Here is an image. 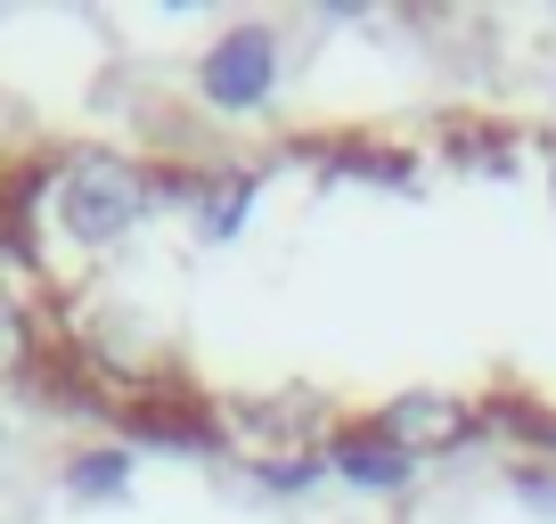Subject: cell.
Returning <instances> with one entry per match:
<instances>
[{
	"label": "cell",
	"mask_w": 556,
	"mask_h": 524,
	"mask_svg": "<svg viewBox=\"0 0 556 524\" xmlns=\"http://www.w3.org/2000/svg\"><path fill=\"white\" fill-rule=\"evenodd\" d=\"M41 345H50V336H41V320L25 312L9 287H0V385H25V377H34V369H41Z\"/></svg>",
	"instance_id": "cell-7"
},
{
	"label": "cell",
	"mask_w": 556,
	"mask_h": 524,
	"mask_svg": "<svg viewBox=\"0 0 556 524\" xmlns=\"http://www.w3.org/2000/svg\"><path fill=\"white\" fill-rule=\"evenodd\" d=\"M270 90H278V34L270 25H229L197 58V99L213 115H254V107H270Z\"/></svg>",
	"instance_id": "cell-2"
},
{
	"label": "cell",
	"mask_w": 556,
	"mask_h": 524,
	"mask_svg": "<svg viewBox=\"0 0 556 524\" xmlns=\"http://www.w3.org/2000/svg\"><path fill=\"white\" fill-rule=\"evenodd\" d=\"M254 197H262V180L254 173H189L180 180V213H197V229L205 238H238L245 222H254Z\"/></svg>",
	"instance_id": "cell-5"
},
{
	"label": "cell",
	"mask_w": 556,
	"mask_h": 524,
	"mask_svg": "<svg viewBox=\"0 0 556 524\" xmlns=\"http://www.w3.org/2000/svg\"><path fill=\"white\" fill-rule=\"evenodd\" d=\"M548 197H556V164H548Z\"/></svg>",
	"instance_id": "cell-9"
},
{
	"label": "cell",
	"mask_w": 556,
	"mask_h": 524,
	"mask_svg": "<svg viewBox=\"0 0 556 524\" xmlns=\"http://www.w3.org/2000/svg\"><path fill=\"white\" fill-rule=\"evenodd\" d=\"M368 426H377L393 451H409L417 467H426V459H451L458 442L483 435V402L442 394V385H417V394H393L384 410H368Z\"/></svg>",
	"instance_id": "cell-3"
},
{
	"label": "cell",
	"mask_w": 556,
	"mask_h": 524,
	"mask_svg": "<svg viewBox=\"0 0 556 524\" xmlns=\"http://www.w3.org/2000/svg\"><path fill=\"white\" fill-rule=\"evenodd\" d=\"M507 491H516L532 516H556V459H516V467H507Z\"/></svg>",
	"instance_id": "cell-8"
},
{
	"label": "cell",
	"mask_w": 556,
	"mask_h": 524,
	"mask_svg": "<svg viewBox=\"0 0 556 524\" xmlns=\"http://www.w3.org/2000/svg\"><path fill=\"white\" fill-rule=\"evenodd\" d=\"M328 475H344L352 491H384V500H393V491L417 484V459L393 451L368 419H352V426H336V435H328Z\"/></svg>",
	"instance_id": "cell-4"
},
{
	"label": "cell",
	"mask_w": 556,
	"mask_h": 524,
	"mask_svg": "<svg viewBox=\"0 0 556 524\" xmlns=\"http://www.w3.org/2000/svg\"><path fill=\"white\" fill-rule=\"evenodd\" d=\"M131 475H139V459H131V442H90V451H74L66 459V500H123L131 491Z\"/></svg>",
	"instance_id": "cell-6"
},
{
	"label": "cell",
	"mask_w": 556,
	"mask_h": 524,
	"mask_svg": "<svg viewBox=\"0 0 556 524\" xmlns=\"http://www.w3.org/2000/svg\"><path fill=\"white\" fill-rule=\"evenodd\" d=\"M548 459H556V442H548Z\"/></svg>",
	"instance_id": "cell-10"
},
{
	"label": "cell",
	"mask_w": 556,
	"mask_h": 524,
	"mask_svg": "<svg viewBox=\"0 0 556 524\" xmlns=\"http://www.w3.org/2000/svg\"><path fill=\"white\" fill-rule=\"evenodd\" d=\"M156 205H164V180L139 157H123V148H74L66 164H50V222L83 254L123 246Z\"/></svg>",
	"instance_id": "cell-1"
}]
</instances>
